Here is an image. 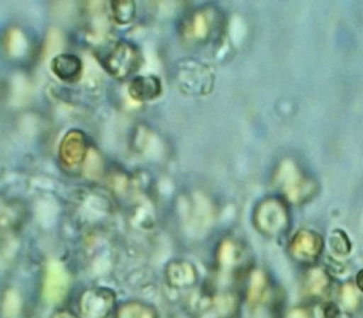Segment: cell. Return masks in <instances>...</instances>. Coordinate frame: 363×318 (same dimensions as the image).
Masks as SVG:
<instances>
[{
    "label": "cell",
    "instance_id": "16",
    "mask_svg": "<svg viewBox=\"0 0 363 318\" xmlns=\"http://www.w3.org/2000/svg\"><path fill=\"white\" fill-rule=\"evenodd\" d=\"M323 316L324 318H346L340 307L333 302H327L323 306Z\"/></svg>",
    "mask_w": 363,
    "mask_h": 318
},
{
    "label": "cell",
    "instance_id": "13",
    "mask_svg": "<svg viewBox=\"0 0 363 318\" xmlns=\"http://www.w3.org/2000/svg\"><path fill=\"white\" fill-rule=\"evenodd\" d=\"M330 246L332 251L337 256H348L352 251V245L348 235L340 229L333 230L330 233Z\"/></svg>",
    "mask_w": 363,
    "mask_h": 318
},
{
    "label": "cell",
    "instance_id": "2",
    "mask_svg": "<svg viewBox=\"0 0 363 318\" xmlns=\"http://www.w3.org/2000/svg\"><path fill=\"white\" fill-rule=\"evenodd\" d=\"M102 66L116 78L127 79L142 66V55L133 44L118 41L102 59Z\"/></svg>",
    "mask_w": 363,
    "mask_h": 318
},
{
    "label": "cell",
    "instance_id": "4",
    "mask_svg": "<svg viewBox=\"0 0 363 318\" xmlns=\"http://www.w3.org/2000/svg\"><path fill=\"white\" fill-rule=\"evenodd\" d=\"M279 181L286 198L296 203L309 199L315 189L313 183L302 176L301 171L289 162H284L281 168Z\"/></svg>",
    "mask_w": 363,
    "mask_h": 318
},
{
    "label": "cell",
    "instance_id": "14",
    "mask_svg": "<svg viewBox=\"0 0 363 318\" xmlns=\"http://www.w3.org/2000/svg\"><path fill=\"white\" fill-rule=\"evenodd\" d=\"M113 17L120 25H127L135 17V3L133 1H113L112 3Z\"/></svg>",
    "mask_w": 363,
    "mask_h": 318
},
{
    "label": "cell",
    "instance_id": "5",
    "mask_svg": "<svg viewBox=\"0 0 363 318\" xmlns=\"http://www.w3.org/2000/svg\"><path fill=\"white\" fill-rule=\"evenodd\" d=\"M324 242L321 235L312 230H299L290 242V253L302 264H312L323 253Z\"/></svg>",
    "mask_w": 363,
    "mask_h": 318
},
{
    "label": "cell",
    "instance_id": "8",
    "mask_svg": "<svg viewBox=\"0 0 363 318\" xmlns=\"http://www.w3.org/2000/svg\"><path fill=\"white\" fill-rule=\"evenodd\" d=\"M128 91L133 100L138 102H149L161 96L162 84L157 76L152 75L138 76L131 81Z\"/></svg>",
    "mask_w": 363,
    "mask_h": 318
},
{
    "label": "cell",
    "instance_id": "10",
    "mask_svg": "<svg viewBox=\"0 0 363 318\" xmlns=\"http://www.w3.org/2000/svg\"><path fill=\"white\" fill-rule=\"evenodd\" d=\"M213 30V17L208 14L207 10H200L195 13L189 19V22L185 25V37L196 42H203L208 40Z\"/></svg>",
    "mask_w": 363,
    "mask_h": 318
},
{
    "label": "cell",
    "instance_id": "18",
    "mask_svg": "<svg viewBox=\"0 0 363 318\" xmlns=\"http://www.w3.org/2000/svg\"><path fill=\"white\" fill-rule=\"evenodd\" d=\"M357 285L358 288L363 293V269L358 272V276H357Z\"/></svg>",
    "mask_w": 363,
    "mask_h": 318
},
{
    "label": "cell",
    "instance_id": "15",
    "mask_svg": "<svg viewBox=\"0 0 363 318\" xmlns=\"http://www.w3.org/2000/svg\"><path fill=\"white\" fill-rule=\"evenodd\" d=\"M342 302L347 309H355L359 305V297L352 285H346L342 288Z\"/></svg>",
    "mask_w": 363,
    "mask_h": 318
},
{
    "label": "cell",
    "instance_id": "11",
    "mask_svg": "<svg viewBox=\"0 0 363 318\" xmlns=\"http://www.w3.org/2000/svg\"><path fill=\"white\" fill-rule=\"evenodd\" d=\"M117 318H158L154 307L140 302L124 303L117 313Z\"/></svg>",
    "mask_w": 363,
    "mask_h": 318
},
{
    "label": "cell",
    "instance_id": "12",
    "mask_svg": "<svg viewBox=\"0 0 363 318\" xmlns=\"http://www.w3.org/2000/svg\"><path fill=\"white\" fill-rule=\"evenodd\" d=\"M330 285L328 273H325L321 268H313L309 271L305 287L309 294L312 295H321L327 291Z\"/></svg>",
    "mask_w": 363,
    "mask_h": 318
},
{
    "label": "cell",
    "instance_id": "1",
    "mask_svg": "<svg viewBox=\"0 0 363 318\" xmlns=\"http://www.w3.org/2000/svg\"><path fill=\"white\" fill-rule=\"evenodd\" d=\"M253 223L262 234L268 237L284 234L290 225L286 204L275 198H268L259 203L253 214Z\"/></svg>",
    "mask_w": 363,
    "mask_h": 318
},
{
    "label": "cell",
    "instance_id": "7",
    "mask_svg": "<svg viewBox=\"0 0 363 318\" xmlns=\"http://www.w3.org/2000/svg\"><path fill=\"white\" fill-rule=\"evenodd\" d=\"M50 68L60 81L72 84L77 82L82 75V60L75 55L63 53L52 60Z\"/></svg>",
    "mask_w": 363,
    "mask_h": 318
},
{
    "label": "cell",
    "instance_id": "9",
    "mask_svg": "<svg viewBox=\"0 0 363 318\" xmlns=\"http://www.w3.org/2000/svg\"><path fill=\"white\" fill-rule=\"evenodd\" d=\"M166 278L169 285L176 288H189L198 282V271L186 261H173L166 268Z\"/></svg>",
    "mask_w": 363,
    "mask_h": 318
},
{
    "label": "cell",
    "instance_id": "3",
    "mask_svg": "<svg viewBox=\"0 0 363 318\" xmlns=\"http://www.w3.org/2000/svg\"><path fill=\"white\" fill-rule=\"evenodd\" d=\"M115 293L109 288L94 287L86 290L81 297L79 307L87 318H106L115 306Z\"/></svg>",
    "mask_w": 363,
    "mask_h": 318
},
{
    "label": "cell",
    "instance_id": "17",
    "mask_svg": "<svg viewBox=\"0 0 363 318\" xmlns=\"http://www.w3.org/2000/svg\"><path fill=\"white\" fill-rule=\"evenodd\" d=\"M53 318H78L77 316H74L72 313H69V312H59V313H56Z\"/></svg>",
    "mask_w": 363,
    "mask_h": 318
},
{
    "label": "cell",
    "instance_id": "6",
    "mask_svg": "<svg viewBox=\"0 0 363 318\" xmlns=\"http://www.w3.org/2000/svg\"><path fill=\"white\" fill-rule=\"evenodd\" d=\"M87 139L82 131L72 130L67 132L63 137L60 147H59V157L63 166L68 169L79 168L87 157Z\"/></svg>",
    "mask_w": 363,
    "mask_h": 318
}]
</instances>
